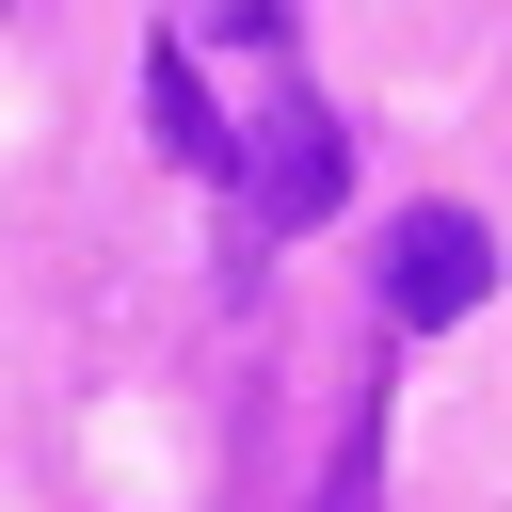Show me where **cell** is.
Returning a JSON list of instances; mask_svg holds the SVG:
<instances>
[{"label":"cell","mask_w":512,"mask_h":512,"mask_svg":"<svg viewBox=\"0 0 512 512\" xmlns=\"http://www.w3.org/2000/svg\"><path fill=\"white\" fill-rule=\"evenodd\" d=\"M144 112H160V160H192V176H224L240 144H224V112H208V80H192V48H144Z\"/></svg>","instance_id":"cell-3"},{"label":"cell","mask_w":512,"mask_h":512,"mask_svg":"<svg viewBox=\"0 0 512 512\" xmlns=\"http://www.w3.org/2000/svg\"><path fill=\"white\" fill-rule=\"evenodd\" d=\"M240 176H256V224H272V240H304V224L336 208L352 144H336V112H320V96H272V112H256V144H240Z\"/></svg>","instance_id":"cell-2"},{"label":"cell","mask_w":512,"mask_h":512,"mask_svg":"<svg viewBox=\"0 0 512 512\" xmlns=\"http://www.w3.org/2000/svg\"><path fill=\"white\" fill-rule=\"evenodd\" d=\"M208 48H256V64H288V0H208Z\"/></svg>","instance_id":"cell-4"},{"label":"cell","mask_w":512,"mask_h":512,"mask_svg":"<svg viewBox=\"0 0 512 512\" xmlns=\"http://www.w3.org/2000/svg\"><path fill=\"white\" fill-rule=\"evenodd\" d=\"M368 496H384V416H368V432L336 448V496H320V512H368Z\"/></svg>","instance_id":"cell-5"},{"label":"cell","mask_w":512,"mask_h":512,"mask_svg":"<svg viewBox=\"0 0 512 512\" xmlns=\"http://www.w3.org/2000/svg\"><path fill=\"white\" fill-rule=\"evenodd\" d=\"M480 304H496L480 208H400V224H384V320H400V336H448V320H480Z\"/></svg>","instance_id":"cell-1"}]
</instances>
